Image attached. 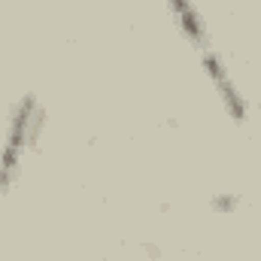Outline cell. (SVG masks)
<instances>
[{"label": "cell", "instance_id": "obj_4", "mask_svg": "<svg viewBox=\"0 0 261 261\" xmlns=\"http://www.w3.org/2000/svg\"><path fill=\"white\" fill-rule=\"evenodd\" d=\"M234 203H237V197H234V195H219V197H216V210H222V213H225V210L231 213V210H234Z\"/></svg>", "mask_w": 261, "mask_h": 261}, {"label": "cell", "instance_id": "obj_1", "mask_svg": "<svg viewBox=\"0 0 261 261\" xmlns=\"http://www.w3.org/2000/svg\"><path fill=\"white\" fill-rule=\"evenodd\" d=\"M43 128V107L34 94H24L15 100L6 119V134L0 143V192H9V186L18 179L21 164L28 152L37 146V137Z\"/></svg>", "mask_w": 261, "mask_h": 261}, {"label": "cell", "instance_id": "obj_3", "mask_svg": "<svg viewBox=\"0 0 261 261\" xmlns=\"http://www.w3.org/2000/svg\"><path fill=\"white\" fill-rule=\"evenodd\" d=\"M164 6H167V12H170V18H173L176 31H179L192 46H195L197 52L210 49L206 21H203L200 9L195 6V0H164Z\"/></svg>", "mask_w": 261, "mask_h": 261}, {"label": "cell", "instance_id": "obj_2", "mask_svg": "<svg viewBox=\"0 0 261 261\" xmlns=\"http://www.w3.org/2000/svg\"><path fill=\"white\" fill-rule=\"evenodd\" d=\"M200 67H203V76L210 79L213 91L219 94V103H222V110L228 113V119L246 122V116H249L246 97H243L240 85L234 82V76H231V70L225 64V58L216 55L213 49H203V52H200Z\"/></svg>", "mask_w": 261, "mask_h": 261}]
</instances>
